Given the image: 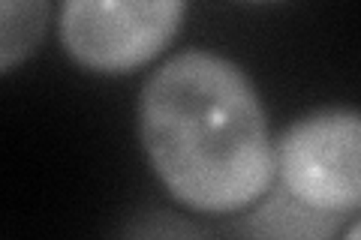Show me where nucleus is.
<instances>
[{
    "label": "nucleus",
    "mask_w": 361,
    "mask_h": 240,
    "mask_svg": "<svg viewBox=\"0 0 361 240\" xmlns=\"http://www.w3.org/2000/svg\"><path fill=\"white\" fill-rule=\"evenodd\" d=\"M135 127L160 184L196 213H238L274 187L277 151L262 99L223 54L169 57L142 87Z\"/></svg>",
    "instance_id": "1"
},
{
    "label": "nucleus",
    "mask_w": 361,
    "mask_h": 240,
    "mask_svg": "<svg viewBox=\"0 0 361 240\" xmlns=\"http://www.w3.org/2000/svg\"><path fill=\"white\" fill-rule=\"evenodd\" d=\"M180 0H66L58 15L63 51L78 66L123 75L151 63L184 25Z\"/></svg>",
    "instance_id": "2"
},
{
    "label": "nucleus",
    "mask_w": 361,
    "mask_h": 240,
    "mask_svg": "<svg viewBox=\"0 0 361 240\" xmlns=\"http://www.w3.org/2000/svg\"><path fill=\"white\" fill-rule=\"evenodd\" d=\"M277 177L301 204L346 216L361 210V111L322 108L283 130Z\"/></svg>",
    "instance_id": "3"
},
{
    "label": "nucleus",
    "mask_w": 361,
    "mask_h": 240,
    "mask_svg": "<svg viewBox=\"0 0 361 240\" xmlns=\"http://www.w3.org/2000/svg\"><path fill=\"white\" fill-rule=\"evenodd\" d=\"M343 216L319 213L292 198L286 189H271L259 210L247 216V240H331Z\"/></svg>",
    "instance_id": "4"
},
{
    "label": "nucleus",
    "mask_w": 361,
    "mask_h": 240,
    "mask_svg": "<svg viewBox=\"0 0 361 240\" xmlns=\"http://www.w3.org/2000/svg\"><path fill=\"white\" fill-rule=\"evenodd\" d=\"M49 15L51 6L42 0H6L0 6V70L9 72L39 49Z\"/></svg>",
    "instance_id": "5"
},
{
    "label": "nucleus",
    "mask_w": 361,
    "mask_h": 240,
    "mask_svg": "<svg viewBox=\"0 0 361 240\" xmlns=\"http://www.w3.org/2000/svg\"><path fill=\"white\" fill-rule=\"evenodd\" d=\"M343 240H361V220L349 225V232L343 234Z\"/></svg>",
    "instance_id": "6"
}]
</instances>
